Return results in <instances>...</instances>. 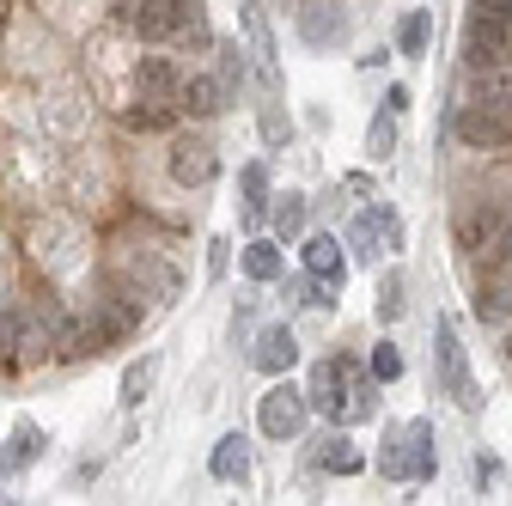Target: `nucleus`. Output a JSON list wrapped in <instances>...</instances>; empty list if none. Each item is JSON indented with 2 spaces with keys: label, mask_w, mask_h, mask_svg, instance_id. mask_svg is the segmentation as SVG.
Masks as SVG:
<instances>
[{
  "label": "nucleus",
  "mask_w": 512,
  "mask_h": 506,
  "mask_svg": "<svg viewBox=\"0 0 512 506\" xmlns=\"http://www.w3.org/2000/svg\"><path fill=\"white\" fill-rule=\"evenodd\" d=\"M378 470L391 476V482H427V476L439 470V458H433V427H427V421H409V427H397L391 439H384V458H378Z\"/></svg>",
  "instance_id": "f257e3e1"
},
{
  "label": "nucleus",
  "mask_w": 512,
  "mask_h": 506,
  "mask_svg": "<svg viewBox=\"0 0 512 506\" xmlns=\"http://www.w3.org/2000/svg\"><path fill=\"white\" fill-rule=\"evenodd\" d=\"M354 378L360 372L348 360H317L311 366V385H305L311 409L330 415V421H360V385H354Z\"/></svg>",
  "instance_id": "f03ea898"
},
{
  "label": "nucleus",
  "mask_w": 512,
  "mask_h": 506,
  "mask_svg": "<svg viewBox=\"0 0 512 506\" xmlns=\"http://www.w3.org/2000/svg\"><path fill=\"white\" fill-rule=\"evenodd\" d=\"M433 342H439L433 354H439V385H445V397H458V409H476L482 397H476V378H470V354H464L458 324H452V318H439Z\"/></svg>",
  "instance_id": "7ed1b4c3"
},
{
  "label": "nucleus",
  "mask_w": 512,
  "mask_h": 506,
  "mask_svg": "<svg viewBox=\"0 0 512 506\" xmlns=\"http://www.w3.org/2000/svg\"><path fill=\"white\" fill-rule=\"evenodd\" d=\"M165 171H171V183H183V189H202V183L220 177V153H214L208 135H177L171 153H165Z\"/></svg>",
  "instance_id": "20e7f679"
},
{
  "label": "nucleus",
  "mask_w": 512,
  "mask_h": 506,
  "mask_svg": "<svg viewBox=\"0 0 512 506\" xmlns=\"http://www.w3.org/2000/svg\"><path fill=\"white\" fill-rule=\"evenodd\" d=\"M305 415H311V397L299 385H275L263 403H256V427H263L269 439H299Z\"/></svg>",
  "instance_id": "39448f33"
},
{
  "label": "nucleus",
  "mask_w": 512,
  "mask_h": 506,
  "mask_svg": "<svg viewBox=\"0 0 512 506\" xmlns=\"http://www.w3.org/2000/svg\"><path fill=\"white\" fill-rule=\"evenodd\" d=\"M384 244H391V250L403 244V220H397L391 208L378 202V208H366V214L354 220V232H348V250H354L360 263H378V257H384Z\"/></svg>",
  "instance_id": "423d86ee"
},
{
  "label": "nucleus",
  "mask_w": 512,
  "mask_h": 506,
  "mask_svg": "<svg viewBox=\"0 0 512 506\" xmlns=\"http://www.w3.org/2000/svg\"><path fill=\"white\" fill-rule=\"evenodd\" d=\"M458 141L470 147H512V104H464L458 110Z\"/></svg>",
  "instance_id": "0eeeda50"
},
{
  "label": "nucleus",
  "mask_w": 512,
  "mask_h": 506,
  "mask_svg": "<svg viewBox=\"0 0 512 506\" xmlns=\"http://www.w3.org/2000/svg\"><path fill=\"white\" fill-rule=\"evenodd\" d=\"M512 49H506V19H494V13H470L464 19V61L470 68H494V61H506Z\"/></svg>",
  "instance_id": "6e6552de"
},
{
  "label": "nucleus",
  "mask_w": 512,
  "mask_h": 506,
  "mask_svg": "<svg viewBox=\"0 0 512 506\" xmlns=\"http://www.w3.org/2000/svg\"><path fill=\"white\" fill-rule=\"evenodd\" d=\"M299 37L311 49H336V43H348V13L336 0H305L299 7Z\"/></svg>",
  "instance_id": "1a4fd4ad"
},
{
  "label": "nucleus",
  "mask_w": 512,
  "mask_h": 506,
  "mask_svg": "<svg viewBox=\"0 0 512 506\" xmlns=\"http://www.w3.org/2000/svg\"><path fill=\"white\" fill-rule=\"evenodd\" d=\"M348 244H336V232H311L305 238V269L317 275V281H336L342 287V275H348V257H342Z\"/></svg>",
  "instance_id": "9d476101"
},
{
  "label": "nucleus",
  "mask_w": 512,
  "mask_h": 506,
  "mask_svg": "<svg viewBox=\"0 0 512 506\" xmlns=\"http://www.w3.org/2000/svg\"><path fill=\"white\" fill-rule=\"evenodd\" d=\"M250 360L263 366V372H275V378H281V372L299 360V336H293L287 324H275V330H263V336H256V354H250Z\"/></svg>",
  "instance_id": "9b49d317"
},
{
  "label": "nucleus",
  "mask_w": 512,
  "mask_h": 506,
  "mask_svg": "<svg viewBox=\"0 0 512 506\" xmlns=\"http://www.w3.org/2000/svg\"><path fill=\"white\" fill-rule=\"evenodd\" d=\"M470 104H512V61H494V68H470Z\"/></svg>",
  "instance_id": "f8f14e48"
},
{
  "label": "nucleus",
  "mask_w": 512,
  "mask_h": 506,
  "mask_svg": "<svg viewBox=\"0 0 512 506\" xmlns=\"http://www.w3.org/2000/svg\"><path fill=\"white\" fill-rule=\"evenodd\" d=\"M226 98H232V86H226L220 74H189V80H183V110H196V116L226 110Z\"/></svg>",
  "instance_id": "ddd939ff"
},
{
  "label": "nucleus",
  "mask_w": 512,
  "mask_h": 506,
  "mask_svg": "<svg viewBox=\"0 0 512 506\" xmlns=\"http://www.w3.org/2000/svg\"><path fill=\"white\" fill-rule=\"evenodd\" d=\"M208 470H214V482H250V446H244V433H226L220 439L214 458H208Z\"/></svg>",
  "instance_id": "4468645a"
},
{
  "label": "nucleus",
  "mask_w": 512,
  "mask_h": 506,
  "mask_svg": "<svg viewBox=\"0 0 512 506\" xmlns=\"http://www.w3.org/2000/svg\"><path fill=\"white\" fill-rule=\"evenodd\" d=\"M135 86L153 92V98H183V74L171 68L165 55H141V68H135Z\"/></svg>",
  "instance_id": "2eb2a0df"
},
{
  "label": "nucleus",
  "mask_w": 512,
  "mask_h": 506,
  "mask_svg": "<svg viewBox=\"0 0 512 506\" xmlns=\"http://www.w3.org/2000/svg\"><path fill=\"white\" fill-rule=\"evenodd\" d=\"M476 257H482V275H488V281H506V287H512V220L494 226V238L476 250Z\"/></svg>",
  "instance_id": "dca6fc26"
},
{
  "label": "nucleus",
  "mask_w": 512,
  "mask_h": 506,
  "mask_svg": "<svg viewBox=\"0 0 512 506\" xmlns=\"http://www.w3.org/2000/svg\"><path fill=\"white\" fill-rule=\"evenodd\" d=\"M244 275H250V281H281V275H287L281 244H275V238H250V244H244Z\"/></svg>",
  "instance_id": "f3484780"
},
{
  "label": "nucleus",
  "mask_w": 512,
  "mask_h": 506,
  "mask_svg": "<svg viewBox=\"0 0 512 506\" xmlns=\"http://www.w3.org/2000/svg\"><path fill=\"white\" fill-rule=\"evenodd\" d=\"M177 110H183V98H153V92H141L135 110H128V122H135V129H171Z\"/></svg>",
  "instance_id": "a211bd4d"
},
{
  "label": "nucleus",
  "mask_w": 512,
  "mask_h": 506,
  "mask_svg": "<svg viewBox=\"0 0 512 506\" xmlns=\"http://www.w3.org/2000/svg\"><path fill=\"white\" fill-rule=\"evenodd\" d=\"M244 220L250 226H263V214H269V171L263 165H244Z\"/></svg>",
  "instance_id": "6ab92c4d"
},
{
  "label": "nucleus",
  "mask_w": 512,
  "mask_h": 506,
  "mask_svg": "<svg viewBox=\"0 0 512 506\" xmlns=\"http://www.w3.org/2000/svg\"><path fill=\"white\" fill-rule=\"evenodd\" d=\"M317 464H324V470H336V476H354V470H360L354 439H348V433H330V439H324V452H317Z\"/></svg>",
  "instance_id": "aec40b11"
},
{
  "label": "nucleus",
  "mask_w": 512,
  "mask_h": 506,
  "mask_svg": "<svg viewBox=\"0 0 512 506\" xmlns=\"http://www.w3.org/2000/svg\"><path fill=\"white\" fill-rule=\"evenodd\" d=\"M476 318H482V324H506V318H512V287H506V281H488V287L476 293Z\"/></svg>",
  "instance_id": "412c9836"
},
{
  "label": "nucleus",
  "mask_w": 512,
  "mask_h": 506,
  "mask_svg": "<svg viewBox=\"0 0 512 506\" xmlns=\"http://www.w3.org/2000/svg\"><path fill=\"white\" fill-rule=\"evenodd\" d=\"M244 25H250V49L263 55V74L275 80V37H269V19H263V7H256V0L244 7Z\"/></svg>",
  "instance_id": "4be33fe9"
},
{
  "label": "nucleus",
  "mask_w": 512,
  "mask_h": 506,
  "mask_svg": "<svg viewBox=\"0 0 512 506\" xmlns=\"http://www.w3.org/2000/svg\"><path fill=\"white\" fill-rule=\"evenodd\" d=\"M37 452H43V433H37L31 421H19V427H13V452H0V470H19V464H31Z\"/></svg>",
  "instance_id": "5701e85b"
},
{
  "label": "nucleus",
  "mask_w": 512,
  "mask_h": 506,
  "mask_svg": "<svg viewBox=\"0 0 512 506\" xmlns=\"http://www.w3.org/2000/svg\"><path fill=\"white\" fill-rule=\"evenodd\" d=\"M391 318H403V275L397 269L378 281V324H391Z\"/></svg>",
  "instance_id": "b1692460"
},
{
  "label": "nucleus",
  "mask_w": 512,
  "mask_h": 506,
  "mask_svg": "<svg viewBox=\"0 0 512 506\" xmlns=\"http://www.w3.org/2000/svg\"><path fill=\"white\" fill-rule=\"evenodd\" d=\"M427 31H433V13H427V7H421V13H409V19H403V31H397L403 55H421V49H427Z\"/></svg>",
  "instance_id": "393cba45"
},
{
  "label": "nucleus",
  "mask_w": 512,
  "mask_h": 506,
  "mask_svg": "<svg viewBox=\"0 0 512 506\" xmlns=\"http://www.w3.org/2000/svg\"><path fill=\"white\" fill-rule=\"evenodd\" d=\"M305 232V196H287L275 208V238H299Z\"/></svg>",
  "instance_id": "a878e982"
},
{
  "label": "nucleus",
  "mask_w": 512,
  "mask_h": 506,
  "mask_svg": "<svg viewBox=\"0 0 512 506\" xmlns=\"http://www.w3.org/2000/svg\"><path fill=\"white\" fill-rule=\"evenodd\" d=\"M366 153H372V159H391V153H397V122H391V116H378V122H372Z\"/></svg>",
  "instance_id": "bb28decb"
},
{
  "label": "nucleus",
  "mask_w": 512,
  "mask_h": 506,
  "mask_svg": "<svg viewBox=\"0 0 512 506\" xmlns=\"http://www.w3.org/2000/svg\"><path fill=\"white\" fill-rule=\"evenodd\" d=\"M147 378H153V360H141V366H128V372H122V409H135V403H141Z\"/></svg>",
  "instance_id": "cd10ccee"
},
{
  "label": "nucleus",
  "mask_w": 512,
  "mask_h": 506,
  "mask_svg": "<svg viewBox=\"0 0 512 506\" xmlns=\"http://www.w3.org/2000/svg\"><path fill=\"white\" fill-rule=\"evenodd\" d=\"M372 378H384V385H391V378H403V354H397L391 342L372 348Z\"/></svg>",
  "instance_id": "c85d7f7f"
},
{
  "label": "nucleus",
  "mask_w": 512,
  "mask_h": 506,
  "mask_svg": "<svg viewBox=\"0 0 512 506\" xmlns=\"http://www.w3.org/2000/svg\"><path fill=\"white\" fill-rule=\"evenodd\" d=\"M220 80L226 86H244V49L238 43H220Z\"/></svg>",
  "instance_id": "c756f323"
},
{
  "label": "nucleus",
  "mask_w": 512,
  "mask_h": 506,
  "mask_svg": "<svg viewBox=\"0 0 512 506\" xmlns=\"http://www.w3.org/2000/svg\"><path fill=\"white\" fill-rule=\"evenodd\" d=\"M476 7H482V13H494V19H506V25H512V0H476Z\"/></svg>",
  "instance_id": "7c9ffc66"
},
{
  "label": "nucleus",
  "mask_w": 512,
  "mask_h": 506,
  "mask_svg": "<svg viewBox=\"0 0 512 506\" xmlns=\"http://www.w3.org/2000/svg\"><path fill=\"white\" fill-rule=\"evenodd\" d=\"M506 360H512V330H506Z\"/></svg>",
  "instance_id": "2f4dec72"
},
{
  "label": "nucleus",
  "mask_w": 512,
  "mask_h": 506,
  "mask_svg": "<svg viewBox=\"0 0 512 506\" xmlns=\"http://www.w3.org/2000/svg\"><path fill=\"white\" fill-rule=\"evenodd\" d=\"M299 7H305V0H299Z\"/></svg>",
  "instance_id": "473e14b6"
}]
</instances>
